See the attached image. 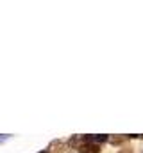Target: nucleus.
<instances>
[{"mask_svg": "<svg viewBox=\"0 0 143 153\" xmlns=\"http://www.w3.org/2000/svg\"><path fill=\"white\" fill-rule=\"evenodd\" d=\"M84 141H88V143H104V141H107V135H86Z\"/></svg>", "mask_w": 143, "mask_h": 153, "instance_id": "nucleus-1", "label": "nucleus"}, {"mask_svg": "<svg viewBox=\"0 0 143 153\" xmlns=\"http://www.w3.org/2000/svg\"><path fill=\"white\" fill-rule=\"evenodd\" d=\"M41 153H48V152H41Z\"/></svg>", "mask_w": 143, "mask_h": 153, "instance_id": "nucleus-2", "label": "nucleus"}]
</instances>
